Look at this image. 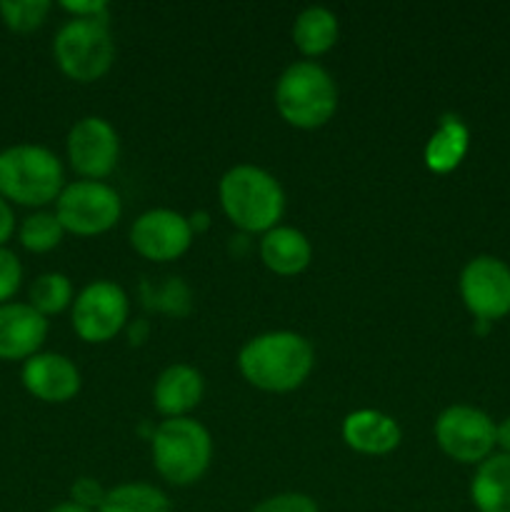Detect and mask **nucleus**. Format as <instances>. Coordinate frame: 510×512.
<instances>
[{
	"mask_svg": "<svg viewBox=\"0 0 510 512\" xmlns=\"http://www.w3.org/2000/svg\"><path fill=\"white\" fill-rule=\"evenodd\" d=\"M315 365L313 345L290 330H270L243 345L238 368L250 385L265 393H290L308 380Z\"/></svg>",
	"mask_w": 510,
	"mask_h": 512,
	"instance_id": "f257e3e1",
	"label": "nucleus"
},
{
	"mask_svg": "<svg viewBox=\"0 0 510 512\" xmlns=\"http://www.w3.org/2000/svg\"><path fill=\"white\" fill-rule=\"evenodd\" d=\"M220 205L245 233H268L278 228L285 213V193L275 175L258 165H235L220 180Z\"/></svg>",
	"mask_w": 510,
	"mask_h": 512,
	"instance_id": "f03ea898",
	"label": "nucleus"
},
{
	"mask_svg": "<svg viewBox=\"0 0 510 512\" xmlns=\"http://www.w3.org/2000/svg\"><path fill=\"white\" fill-rule=\"evenodd\" d=\"M63 165L43 145H10L0 150V198L40 208L63 193Z\"/></svg>",
	"mask_w": 510,
	"mask_h": 512,
	"instance_id": "7ed1b4c3",
	"label": "nucleus"
},
{
	"mask_svg": "<svg viewBox=\"0 0 510 512\" xmlns=\"http://www.w3.org/2000/svg\"><path fill=\"white\" fill-rule=\"evenodd\" d=\"M275 108L285 123L313 130L328 123L338 108V88L323 65L298 60L288 65L275 85Z\"/></svg>",
	"mask_w": 510,
	"mask_h": 512,
	"instance_id": "20e7f679",
	"label": "nucleus"
},
{
	"mask_svg": "<svg viewBox=\"0 0 510 512\" xmlns=\"http://www.w3.org/2000/svg\"><path fill=\"white\" fill-rule=\"evenodd\" d=\"M153 465L170 485H193L208 473L213 460L210 433L193 418H168L153 433Z\"/></svg>",
	"mask_w": 510,
	"mask_h": 512,
	"instance_id": "39448f33",
	"label": "nucleus"
},
{
	"mask_svg": "<svg viewBox=\"0 0 510 512\" xmlns=\"http://www.w3.org/2000/svg\"><path fill=\"white\" fill-rule=\"evenodd\" d=\"M53 53L68 78L78 83H93L103 78L115 60L110 20H68L55 35Z\"/></svg>",
	"mask_w": 510,
	"mask_h": 512,
	"instance_id": "423d86ee",
	"label": "nucleus"
},
{
	"mask_svg": "<svg viewBox=\"0 0 510 512\" xmlns=\"http://www.w3.org/2000/svg\"><path fill=\"white\" fill-rule=\"evenodd\" d=\"M123 213L120 195L103 180H75L55 200V218L73 235H100Z\"/></svg>",
	"mask_w": 510,
	"mask_h": 512,
	"instance_id": "0eeeda50",
	"label": "nucleus"
},
{
	"mask_svg": "<svg viewBox=\"0 0 510 512\" xmlns=\"http://www.w3.org/2000/svg\"><path fill=\"white\" fill-rule=\"evenodd\" d=\"M435 443L455 463L480 465L495 450V423L473 405H450L435 420Z\"/></svg>",
	"mask_w": 510,
	"mask_h": 512,
	"instance_id": "6e6552de",
	"label": "nucleus"
},
{
	"mask_svg": "<svg viewBox=\"0 0 510 512\" xmlns=\"http://www.w3.org/2000/svg\"><path fill=\"white\" fill-rule=\"evenodd\" d=\"M130 303L120 285L95 280L73 300V328L85 343H108L128 323Z\"/></svg>",
	"mask_w": 510,
	"mask_h": 512,
	"instance_id": "1a4fd4ad",
	"label": "nucleus"
},
{
	"mask_svg": "<svg viewBox=\"0 0 510 512\" xmlns=\"http://www.w3.org/2000/svg\"><path fill=\"white\" fill-rule=\"evenodd\" d=\"M458 285L460 298L475 320L495 323L510 313V268L495 255L468 260Z\"/></svg>",
	"mask_w": 510,
	"mask_h": 512,
	"instance_id": "9d476101",
	"label": "nucleus"
},
{
	"mask_svg": "<svg viewBox=\"0 0 510 512\" xmlns=\"http://www.w3.org/2000/svg\"><path fill=\"white\" fill-rule=\"evenodd\" d=\"M120 140L113 125L98 115L78 120L68 133V160L85 180H103L118 165Z\"/></svg>",
	"mask_w": 510,
	"mask_h": 512,
	"instance_id": "9b49d317",
	"label": "nucleus"
},
{
	"mask_svg": "<svg viewBox=\"0 0 510 512\" xmlns=\"http://www.w3.org/2000/svg\"><path fill=\"white\" fill-rule=\"evenodd\" d=\"M130 243L135 253L155 263L180 258L193 243V228L185 215L168 208H155L140 215L130 228Z\"/></svg>",
	"mask_w": 510,
	"mask_h": 512,
	"instance_id": "f8f14e48",
	"label": "nucleus"
},
{
	"mask_svg": "<svg viewBox=\"0 0 510 512\" xmlns=\"http://www.w3.org/2000/svg\"><path fill=\"white\" fill-rule=\"evenodd\" d=\"M25 390L43 403H68L80 390V370L60 353H38L23 365Z\"/></svg>",
	"mask_w": 510,
	"mask_h": 512,
	"instance_id": "ddd939ff",
	"label": "nucleus"
},
{
	"mask_svg": "<svg viewBox=\"0 0 510 512\" xmlns=\"http://www.w3.org/2000/svg\"><path fill=\"white\" fill-rule=\"evenodd\" d=\"M48 335V320L30 303L0 305V360H28L38 355Z\"/></svg>",
	"mask_w": 510,
	"mask_h": 512,
	"instance_id": "4468645a",
	"label": "nucleus"
},
{
	"mask_svg": "<svg viewBox=\"0 0 510 512\" xmlns=\"http://www.w3.org/2000/svg\"><path fill=\"white\" fill-rule=\"evenodd\" d=\"M205 393L203 375L193 365H170L160 373L153 388V405L165 418H188Z\"/></svg>",
	"mask_w": 510,
	"mask_h": 512,
	"instance_id": "2eb2a0df",
	"label": "nucleus"
},
{
	"mask_svg": "<svg viewBox=\"0 0 510 512\" xmlns=\"http://www.w3.org/2000/svg\"><path fill=\"white\" fill-rule=\"evenodd\" d=\"M343 440L363 455H388L400 445V425L380 410H355L343 420Z\"/></svg>",
	"mask_w": 510,
	"mask_h": 512,
	"instance_id": "dca6fc26",
	"label": "nucleus"
},
{
	"mask_svg": "<svg viewBox=\"0 0 510 512\" xmlns=\"http://www.w3.org/2000/svg\"><path fill=\"white\" fill-rule=\"evenodd\" d=\"M260 258H263L265 268L288 278V275H298L308 268L313 260V245L300 230L278 225L260 240Z\"/></svg>",
	"mask_w": 510,
	"mask_h": 512,
	"instance_id": "f3484780",
	"label": "nucleus"
},
{
	"mask_svg": "<svg viewBox=\"0 0 510 512\" xmlns=\"http://www.w3.org/2000/svg\"><path fill=\"white\" fill-rule=\"evenodd\" d=\"M470 500L478 512H510V455H490L478 465Z\"/></svg>",
	"mask_w": 510,
	"mask_h": 512,
	"instance_id": "a211bd4d",
	"label": "nucleus"
},
{
	"mask_svg": "<svg viewBox=\"0 0 510 512\" xmlns=\"http://www.w3.org/2000/svg\"><path fill=\"white\" fill-rule=\"evenodd\" d=\"M470 133L465 123L455 115H443L438 130L430 135L428 145H425V165L433 173H450L463 163L465 153H468Z\"/></svg>",
	"mask_w": 510,
	"mask_h": 512,
	"instance_id": "6ab92c4d",
	"label": "nucleus"
},
{
	"mask_svg": "<svg viewBox=\"0 0 510 512\" xmlns=\"http://www.w3.org/2000/svg\"><path fill=\"white\" fill-rule=\"evenodd\" d=\"M338 40V18L328 8L310 5L295 18L293 25V43L308 58L328 53Z\"/></svg>",
	"mask_w": 510,
	"mask_h": 512,
	"instance_id": "aec40b11",
	"label": "nucleus"
},
{
	"mask_svg": "<svg viewBox=\"0 0 510 512\" xmlns=\"http://www.w3.org/2000/svg\"><path fill=\"white\" fill-rule=\"evenodd\" d=\"M168 495L148 483H123L105 493L98 512H170Z\"/></svg>",
	"mask_w": 510,
	"mask_h": 512,
	"instance_id": "412c9836",
	"label": "nucleus"
},
{
	"mask_svg": "<svg viewBox=\"0 0 510 512\" xmlns=\"http://www.w3.org/2000/svg\"><path fill=\"white\" fill-rule=\"evenodd\" d=\"M73 303V283L63 273H45L30 285V305L40 315L63 313Z\"/></svg>",
	"mask_w": 510,
	"mask_h": 512,
	"instance_id": "4be33fe9",
	"label": "nucleus"
},
{
	"mask_svg": "<svg viewBox=\"0 0 510 512\" xmlns=\"http://www.w3.org/2000/svg\"><path fill=\"white\" fill-rule=\"evenodd\" d=\"M63 225L55 213H33L20 225V245L30 253H48L63 240Z\"/></svg>",
	"mask_w": 510,
	"mask_h": 512,
	"instance_id": "5701e85b",
	"label": "nucleus"
},
{
	"mask_svg": "<svg viewBox=\"0 0 510 512\" xmlns=\"http://www.w3.org/2000/svg\"><path fill=\"white\" fill-rule=\"evenodd\" d=\"M48 13V0H3L0 3V18L15 33H33L45 23Z\"/></svg>",
	"mask_w": 510,
	"mask_h": 512,
	"instance_id": "b1692460",
	"label": "nucleus"
},
{
	"mask_svg": "<svg viewBox=\"0 0 510 512\" xmlns=\"http://www.w3.org/2000/svg\"><path fill=\"white\" fill-rule=\"evenodd\" d=\"M145 298L148 305L170 315H185L190 310V290L180 278H168L163 285L153 288V293L145 290Z\"/></svg>",
	"mask_w": 510,
	"mask_h": 512,
	"instance_id": "393cba45",
	"label": "nucleus"
},
{
	"mask_svg": "<svg viewBox=\"0 0 510 512\" xmlns=\"http://www.w3.org/2000/svg\"><path fill=\"white\" fill-rule=\"evenodd\" d=\"M20 280H23V265L18 255L8 248H0V305L18 293Z\"/></svg>",
	"mask_w": 510,
	"mask_h": 512,
	"instance_id": "a878e982",
	"label": "nucleus"
},
{
	"mask_svg": "<svg viewBox=\"0 0 510 512\" xmlns=\"http://www.w3.org/2000/svg\"><path fill=\"white\" fill-rule=\"evenodd\" d=\"M253 512H320L315 500L305 493H280L255 505Z\"/></svg>",
	"mask_w": 510,
	"mask_h": 512,
	"instance_id": "bb28decb",
	"label": "nucleus"
},
{
	"mask_svg": "<svg viewBox=\"0 0 510 512\" xmlns=\"http://www.w3.org/2000/svg\"><path fill=\"white\" fill-rule=\"evenodd\" d=\"M105 493H108V490H105L98 480L78 478L73 483V488H70V500H73L75 505H80V508L98 510L100 505H103Z\"/></svg>",
	"mask_w": 510,
	"mask_h": 512,
	"instance_id": "cd10ccee",
	"label": "nucleus"
},
{
	"mask_svg": "<svg viewBox=\"0 0 510 512\" xmlns=\"http://www.w3.org/2000/svg\"><path fill=\"white\" fill-rule=\"evenodd\" d=\"M63 10H68L73 18H83V20H108L110 18V8L108 3H103V0H85V3H70V0H65Z\"/></svg>",
	"mask_w": 510,
	"mask_h": 512,
	"instance_id": "c85d7f7f",
	"label": "nucleus"
},
{
	"mask_svg": "<svg viewBox=\"0 0 510 512\" xmlns=\"http://www.w3.org/2000/svg\"><path fill=\"white\" fill-rule=\"evenodd\" d=\"M13 230H15L13 208L8 205V200L0 198V248H5V243L10 240Z\"/></svg>",
	"mask_w": 510,
	"mask_h": 512,
	"instance_id": "c756f323",
	"label": "nucleus"
},
{
	"mask_svg": "<svg viewBox=\"0 0 510 512\" xmlns=\"http://www.w3.org/2000/svg\"><path fill=\"white\" fill-rule=\"evenodd\" d=\"M495 445H498L505 455H510V418H505L503 423L495 425Z\"/></svg>",
	"mask_w": 510,
	"mask_h": 512,
	"instance_id": "7c9ffc66",
	"label": "nucleus"
},
{
	"mask_svg": "<svg viewBox=\"0 0 510 512\" xmlns=\"http://www.w3.org/2000/svg\"><path fill=\"white\" fill-rule=\"evenodd\" d=\"M190 228H193V233H198V230H205L208 228V213H195L193 218H190Z\"/></svg>",
	"mask_w": 510,
	"mask_h": 512,
	"instance_id": "2f4dec72",
	"label": "nucleus"
},
{
	"mask_svg": "<svg viewBox=\"0 0 510 512\" xmlns=\"http://www.w3.org/2000/svg\"><path fill=\"white\" fill-rule=\"evenodd\" d=\"M48 512H93V510H88V508H80V505H75L73 500H68V503H60V505H55V508H50Z\"/></svg>",
	"mask_w": 510,
	"mask_h": 512,
	"instance_id": "473e14b6",
	"label": "nucleus"
},
{
	"mask_svg": "<svg viewBox=\"0 0 510 512\" xmlns=\"http://www.w3.org/2000/svg\"><path fill=\"white\" fill-rule=\"evenodd\" d=\"M138 328H133L130 330V338H133V343H143V338H145V333H148V323H143V320H138Z\"/></svg>",
	"mask_w": 510,
	"mask_h": 512,
	"instance_id": "72a5a7b5",
	"label": "nucleus"
}]
</instances>
